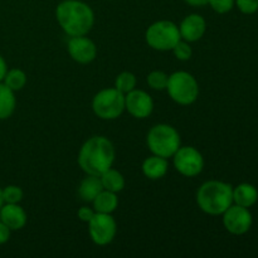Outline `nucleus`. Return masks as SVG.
<instances>
[{"instance_id":"f257e3e1","label":"nucleus","mask_w":258,"mask_h":258,"mask_svg":"<svg viewBox=\"0 0 258 258\" xmlns=\"http://www.w3.org/2000/svg\"><path fill=\"white\" fill-rule=\"evenodd\" d=\"M116 151L113 144L105 136H92L83 143L78 153V165L88 175H97L112 168Z\"/></svg>"},{"instance_id":"f03ea898","label":"nucleus","mask_w":258,"mask_h":258,"mask_svg":"<svg viewBox=\"0 0 258 258\" xmlns=\"http://www.w3.org/2000/svg\"><path fill=\"white\" fill-rule=\"evenodd\" d=\"M55 19L70 37L87 35L95 24L92 8L81 0H63L55 8Z\"/></svg>"},{"instance_id":"7ed1b4c3","label":"nucleus","mask_w":258,"mask_h":258,"mask_svg":"<svg viewBox=\"0 0 258 258\" xmlns=\"http://www.w3.org/2000/svg\"><path fill=\"white\" fill-rule=\"evenodd\" d=\"M197 204L209 216H222L233 204V186L221 180H208L197 191Z\"/></svg>"},{"instance_id":"20e7f679","label":"nucleus","mask_w":258,"mask_h":258,"mask_svg":"<svg viewBox=\"0 0 258 258\" xmlns=\"http://www.w3.org/2000/svg\"><path fill=\"white\" fill-rule=\"evenodd\" d=\"M146 144L154 155L169 159L173 158L174 154L180 148L181 140L175 127L168 123H158L149 130Z\"/></svg>"},{"instance_id":"39448f33","label":"nucleus","mask_w":258,"mask_h":258,"mask_svg":"<svg viewBox=\"0 0 258 258\" xmlns=\"http://www.w3.org/2000/svg\"><path fill=\"white\" fill-rule=\"evenodd\" d=\"M166 91L171 100L181 106H189L199 97V83L191 73L178 71L169 76Z\"/></svg>"},{"instance_id":"423d86ee","label":"nucleus","mask_w":258,"mask_h":258,"mask_svg":"<svg viewBox=\"0 0 258 258\" xmlns=\"http://www.w3.org/2000/svg\"><path fill=\"white\" fill-rule=\"evenodd\" d=\"M181 39L179 27L170 20H158L146 29L145 40L148 45L159 52L173 50Z\"/></svg>"},{"instance_id":"0eeeda50","label":"nucleus","mask_w":258,"mask_h":258,"mask_svg":"<svg viewBox=\"0 0 258 258\" xmlns=\"http://www.w3.org/2000/svg\"><path fill=\"white\" fill-rule=\"evenodd\" d=\"M92 110L102 120H116L125 111V95L115 87L103 88L93 97Z\"/></svg>"},{"instance_id":"6e6552de","label":"nucleus","mask_w":258,"mask_h":258,"mask_svg":"<svg viewBox=\"0 0 258 258\" xmlns=\"http://www.w3.org/2000/svg\"><path fill=\"white\" fill-rule=\"evenodd\" d=\"M174 168L186 178L199 175L204 169V158L194 146H180L173 155Z\"/></svg>"},{"instance_id":"1a4fd4ad","label":"nucleus","mask_w":258,"mask_h":258,"mask_svg":"<svg viewBox=\"0 0 258 258\" xmlns=\"http://www.w3.org/2000/svg\"><path fill=\"white\" fill-rule=\"evenodd\" d=\"M87 224L91 239L97 246H107L115 239L117 223L112 214L96 213Z\"/></svg>"},{"instance_id":"9d476101","label":"nucleus","mask_w":258,"mask_h":258,"mask_svg":"<svg viewBox=\"0 0 258 258\" xmlns=\"http://www.w3.org/2000/svg\"><path fill=\"white\" fill-rule=\"evenodd\" d=\"M224 228L234 236L247 233L252 227V214L248 208L232 204L223 214Z\"/></svg>"},{"instance_id":"9b49d317","label":"nucleus","mask_w":258,"mask_h":258,"mask_svg":"<svg viewBox=\"0 0 258 258\" xmlns=\"http://www.w3.org/2000/svg\"><path fill=\"white\" fill-rule=\"evenodd\" d=\"M125 110L133 117L143 120L153 113L154 101L148 92L135 88L125 95Z\"/></svg>"},{"instance_id":"f8f14e48","label":"nucleus","mask_w":258,"mask_h":258,"mask_svg":"<svg viewBox=\"0 0 258 258\" xmlns=\"http://www.w3.org/2000/svg\"><path fill=\"white\" fill-rule=\"evenodd\" d=\"M68 54L80 64H88L97 57V47L95 42L86 35L71 37L67 44Z\"/></svg>"},{"instance_id":"ddd939ff","label":"nucleus","mask_w":258,"mask_h":258,"mask_svg":"<svg viewBox=\"0 0 258 258\" xmlns=\"http://www.w3.org/2000/svg\"><path fill=\"white\" fill-rule=\"evenodd\" d=\"M207 30V22L202 15L189 14L181 20L179 25V32L183 40L189 43L198 42L202 39Z\"/></svg>"},{"instance_id":"4468645a","label":"nucleus","mask_w":258,"mask_h":258,"mask_svg":"<svg viewBox=\"0 0 258 258\" xmlns=\"http://www.w3.org/2000/svg\"><path fill=\"white\" fill-rule=\"evenodd\" d=\"M0 221L13 231L24 228L28 222L27 212L20 204L4 203L0 208Z\"/></svg>"},{"instance_id":"2eb2a0df","label":"nucleus","mask_w":258,"mask_h":258,"mask_svg":"<svg viewBox=\"0 0 258 258\" xmlns=\"http://www.w3.org/2000/svg\"><path fill=\"white\" fill-rule=\"evenodd\" d=\"M141 169H143V174L148 179H150V180H159V179L164 178L166 173H168V159L153 154V155L144 160Z\"/></svg>"},{"instance_id":"dca6fc26","label":"nucleus","mask_w":258,"mask_h":258,"mask_svg":"<svg viewBox=\"0 0 258 258\" xmlns=\"http://www.w3.org/2000/svg\"><path fill=\"white\" fill-rule=\"evenodd\" d=\"M103 190L102 183H101L100 176L88 175L82 179L78 186V196L83 202L92 203L93 199Z\"/></svg>"},{"instance_id":"f3484780","label":"nucleus","mask_w":258,"mask_h":258,"mask_svg":"<svg viewBox=\"0 0 258 258\" xmlns=\"http://www.w3.org/2000/svg\"><path fill=\"white\" fill-rule=\"evenodd\" d=\"M258 201V191L256 186L249 183H242L233 188V203L237 206L249 208Z\"/></svg>"},{"instance_id":"a211bd4d","label":"nucleus","mask_w":258,"mask_h":258,"mask_svg":"<svg viewBox=\"0 0 258 258\" xmlns=\"http://www.w3.org/2000/svg\"><path fill=\"white\" fill-rule=\"evenodd\" d=\"M92 206L96 213L112 214L118 207L117 193H113V191H108L103 189V190L93 199Z\"/></svg>"},{"instance_id":"6ab92c4d","label":"nucleus","mask_w":258,"mask_h":258,"mask_svg":"<svg viewBox=\"0 0 258 258\" xmlns=\"http://www.w3.org/2000/svg\"><path fill=\"white\" fill-rule=\"evenodd\" d=\"M14 91L0 82V120H7L14 113L17 107V98Z\"/></svg>"},{"instance_id":"aec40b11","label":"nucleus","mask_w":258,"mask_h":258,"mask_svg":"<svg viewBox=\"0 0 258 258\" xmlns=\"http://www.w3.org/2000/svg\"><path fill=\"white\" fill-rule=\"evenodd\" d=\"M100 179L103 189L108 191H113V193H120L126 185L125 178H123L122 174L113 168L107 169L105 173L101 174Z\"/></svg>"},{"instance_id":"412c9836","label":"nucleus","mask_w":258,"mask_h":258,"mask_svg":"<svg viewBox=\"0 0 258 258\" xmlns=\"http://www.w3.org/2000/svg\"><path fill=\"white\" fill-rule=\"evenodd\" d=\"M28 78L24 71L19 70V68H12V70H8L3 83L7 85L12 91L17 92V91L23 90L25 87Z\"/></svg>"},{"instance_id":"4be33fe9","label":"nucleus","mask_w":258,"mask_h":258,"mask_svg":"<svg viewBox=\"0 0 258 258\" xmlns=\"http://www.w3.org/2000/svg\"><path fill=\"white\" fill-rule=\"evenodd\" d=\"M136 85H138L136 76L133 72H128V71L121 72L115 78V88L120 91V92H122L123 95L135 90Z\"/></svg>"},{"instance_id":"5701e85b","label":"nucleus","mask_w":258,"mask_h":258,"mask_svg":"<svg viewBox=\"0 0 258 258\" xmlns=\"http://www.w3.org/2000/svg\"><path fill=\"white\" fill-rule=\"evenodd\" d=\"M169 75L164 71H153L146 77V82H148L149 87L153 88L155 91H164L166 90L168 86Z\"/></svg>"},{"instance_id":"b1692460","label":"nucleus","mask_w":258,"mask_h":258,"mask_svg":"<svg viewBox=\"0 0 258 258\" xmlns=\"http://www.w3.org/2000/svg\"><path fill=\"white\" fill-rule=\"evenodd\" d=\"M23 189L18 185H7L3 188V201L4 203L19 204L23 201Z\"/></svg>"},{"instance_id":"393cba45","label":"nucleus","mask_w":258,"mask_h":258,"mask_svg":"<svg viewBox=\"0 0 258 258\" xmlns=\"http://www.w3.org/2000/svg\"><path fill=\"white\" fill-rule=\"evenodd\" d=\"M173 53L175 55L176 59L179 60H189L191 58V54H193V50H191L190 43L186 42V40L180 39L178 43H176L175 47L173 48Z\"/></svg>"},{"instance_id":"a878e982","label":"nucleus","mask_w":258,"mask_h":258,"mask_svg":"<svg viewBox=\"0 0 258 258\" xmlns=\"http://www.w3.org/2000/svg\"><path fill=\"white\" fill-rule=\"evenodd\" d=\"M212 9L218 14H227L234 7V0H209Z\"/></svg>"},{"instance_id":"bb28decb","label":"nucleus","mask_w":258,"mask_h":258,"mask_svg":"<svg viewBox=\"0 0 258 258\" xmlns=\"http://www.w3.org/2000/svg\"><path fill=\"white\" fill-rule=\"evenodd\" d=\"M234 4L243 14H254L258 10V0H234Z\"/></svg>"},{"instance_id":"cd10ccee","label":"nucleus","mask_w":258,"mask_h":258,"mask_svg":"<svg viewBox=\"0 0 258 258\" xmlns=\"http://www.w3.org/2000/svg\"><path fill=\"white\" fill-rule=\"evenodd\" d=\"M96 214L95 209H93V207L91 208V207H81L80 209H78L77 212V217L80 221L85 222V223H88V222L91 221V219L93 218V216Z\"/></svg>"},{"instance_id":"c85d7f7f","label":"nucleus","mask_w":258,"mask_h":258,"mask_svg":"<svg viewBox=\"0 0 258 258\" xmlns=\"http://www.w3.org/2000/svg\"><path fill=\"white\" fill-rule=\"evenodd\" d=\"M10 234H12V229L0 221V244L7 243L10 239Z\"/></svg>"},{"instance_id":"c756f323","label":"nucleus","mask_w":258,"mask_h":258,"mask_svg":"<svg viewBox=\"0 0 258 258\" xmlns=\"http://www.w3.org/2000/svg\"><path fill=\"white\" fill-rule=\"evenodd\" d=\"M7 72H8V64L7 62H5L4 57L0 54V82L4 81V77L5 75H7Z\"/></svg>"},{"instance_id":"7c9ffc66","label":"nucleus","mask_w":258,"mask_h":258,"mask_svg":"<svg viewBox=\"0 0 258 258\" xmlns=\"http://www.w3.org/2000/svg\"><path fill=\"white\" fill-rule=\"evenodd\" d=\"M184 2L191 7H204V5H208L209 0H184Z\"/></svg>"},{"instance_id":"2f4dec72","label":"nucleus","mask_w":258,"mask_h":258,"mask_svg":"<svg viewBox=\"0 0 258 258\" xmlns=\"http://www.w3.org/2000/svg\"><path fill=\"white\" fill-rule=\"evenodd\" d=\"M3 204H4V201H3V189L0 188V208L3 207Z\"/></svg>"}]
</instances>
